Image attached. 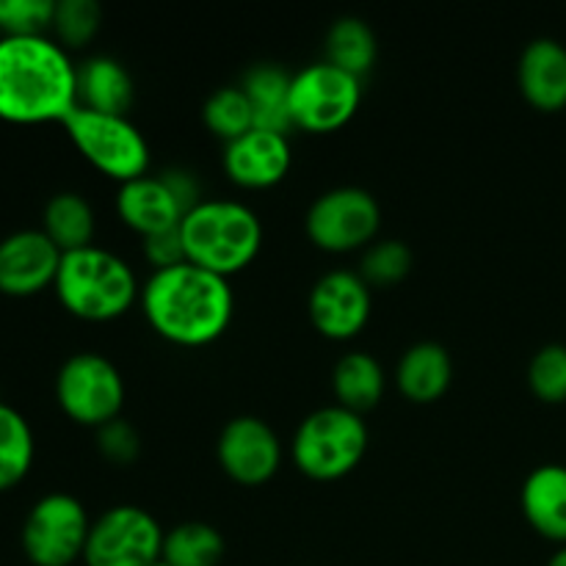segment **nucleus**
Here are the masks:
<instances>
[{
  "mask_svg": "<svg viewBox=\"0 0 566 566\" xmlns=\"http://www.w3.org/2000/svg\"><path fill=\"white\" fill-rule=\"evenodd\" d=\"M77 108V66L48 36H0V119L64 122Z\"/></svg>",
  "mask_w": 566,
  "mask_h": 566,
  "instance_id": "nucleus-1",
  "label": "nucleus"
},
{
  "mask_svg": "<svg viewBox=\"0 0 566 566\" xmlns=\"http://www.w3.org/2000/svg\"><path fill=\"white\" fill-rule=\"evenodd\" d=\"M142 310L164 340L182 348L210 346L235 310L230 280L193 263L153 271L142 287Z\"/></svg>",
  "mask_w": 566,
  "mask_h": 566,
  "instance_id": "nucleus-2",
  "label": "nucleus"
},
{
  "mask_svg": "<svg viewBox=\"0 0 566 566\" xmlns=\"http://www.w3.org/2000/svg\"><path fill=\"white\" fill-rule=\"evenodd\" d=\"M180 235L188 263L230 280L260 254L263 221L235 199H202L182 216Z\"/></svg>",
  "mask_w": 566,
  "mask_h": 566,
  "instance_id": "nucleus-3",
  "label": "nucleus"
},
{
  "mask_svg": "<svg viewBox=\"0 0 566 566\" xmlns=\"http://www.w3.org/2000/svg\"><path fill=\"white\" fill-rule=\"evenodd\" d=\"M53 287L66 313L94 324L125 315L138 296V282L130 265L119 254L94 243L61 258Z\"/></svg>",
  "mask_w": 566,
  "mask_h": 566,
  "instance_id": "nucleus-4",
  "label": "nucleus"
},
{
  "mask_svg": "<svg viewBox=\"0 0 566 566\" xmlns=\"http://www.w3.org/2000/svg\"><path fill=\"white\" fill-rule=\"evenodd\" d=\"M368 451V426L363 415L332 403L310 412L291 442V459L313 481H337L352 473Z\"/></svg>",
  "mask_w": 566,
  "mask_h": 566,
  "instance_id": "nucleus-5",
  "label": "nucleus"
},
{
  "mask_svg": "<svg viewBox=\"0 0 566 566\" xmlns=\"http://www.w3.org/2000/svg\"><path fill=\"white\" fill-rule=\"evenodd\" d=\"M61 125L77 153L97 171L119 180V186L147 175L149 144L127 116L99 114L77 105Z\"/></svg>",
  "mask_w": 566,
  "mask_h": 566,
  "instance_id": "nucleus-6",
  "label": "nucleus"
},
{
  "mask_svg": "<svg viewBox=\"0 0 566 566\" xmlns=\"http://www.w3.org/2000/svg\"><path fill=\"white\" fill-rule=\"evenodd\" d=\"M55 401L70 420L99 429L119 418L125 403V379L103 354L77 352L59 368Z\"/></svg>",
  "mask_w": 566,
  "mask_h": 566,
  "instance_id": "nucleus-7",
  "label": "nucleus"
},
{
  "mask_svg": "<svg viewBox=\"0 0 566 566\" xmlns=\"http://www.w3.org/2000/svg\"><path fill=\"white\" fill-rule=\"evenodd\" d=\"M363 81L329 61L298 70L291 81L287 114L291 125L310 133L340 130L357 114Z\"/></svg>",
  "mask_w": 566,
  "mask_h": 566,
  "instance_id": "nucleus-8",
  "label": "nucleus"
},
{
  "mask_svg": "<svg viewBox=\"0 0 566 566\" xmlns=\"http://www.w3.org/2000/svg\"><path fill=\"white\" fill-rule=\"evenodd\" d=\"M88 531L86 506L66 492H50L28 512L20 545L33 566H72L83 558Z\"/></svg>",
  "mask_w": 566,
  "mask_h": 566,
  "instance_id": "nucleus-9",
  "label": "nucleus"
},
{
  "mask_svg": "<svg viewBox=\"0 0 566 566\" xmlns=\"http://www.w3.org/2000/svg\"><path fill=\"white\" fill-rule=\"evenodd\" d=\"M381 227V208L370 191L359 186H340L324 191L304 216L307 238L332 254L370 247Z\"/></svg>",
  "mask_w": 566,
  "mask_h": 566,
  "instance_id": "nucleus-10",
  "label": "nucleus"
},
{
  "mask_svg": "<svg viewBox=\"0 0 566 566\" xmlns=\"http://www.w3.org/2000/svg\"><path fill=\"white\" fill-rule=\"evenodd\" d=\"M164 534L158 520L142 506H114L88 531L86 566H149L160 558Z\"/></svg>",
  "mask_w": 566,
  "mask_h": 566,
  "instance_id": "nucleus-11",
  "label": "nucleus"
},
{
  "mask_svg": "<svg viewBox=\"0 0 566 566\" xmlns=\"http://www.w3.org/2000/svg\"><path fill=\"white\" fill-rule=\"evenodd\" d=\"M374 293L370 285L348 269L326 271L307 296V315L315 329L329 340H352L370 321Z\"/></svg>",
  "mask_w": 566,
  "mask_h": 566,
  "instance_id": "nucleus-12",
  "label": "nucleus"
},
{
  "mask_svg": "<svg viewBox=\"0 0 566 566\" xmlns=\"http://www.w3.org/2000/svg\"><path fill=\"white\" fill-rule=\"evenodd\" d=\"M221 470L241 486H260L276 475L282 464V442L276 431L254 415H238L221 429L216 442Z\"/></svg>",
  "mask_w": 566,
  "mask_h": 566,
  "instance_id": "nucleus-13",
  "label": "nucleus"
},
{
  "mask_svg": "<svg viewBox=\"0 0 566 566\" xmlns=\"http://www.w3.org/2000/svg\"><path fill=\"white\" fill-rule=\"evenodd\" d=\"M64 254L42 230L11 232L0 241V293L25 298L55 285Z\"/></svg>",
  "mask_w": 566,
  "mask_h": 566,
  "instance_id": "nucleus-14",
  "label": "nucleus"
},
{
  "mask_svg": "<svg viewBox=\"0 0 566 566\" xmlns=\"http://www.w3.org/2000/svg\"><path fill=\"white\" fill-rule=\"evenodd\" d=\"M291 142L285 133L252 127L224 147V171L241 188H271L291 169Z\"/></svg>",
  "mask_w": 566,
  "mask_h": 566,
  "instance_id": "nucleus-15",
  "label": "nucleus"
},
{
  "mask_svg": "<svg viewBox=\"0 0 566 566\" xmlns=\"http://www.w3.org/2000/svg\"><path fill=\"white\" fill-rule=\"evenodd\" d=\"M116 213L133 232L149 238L180 227L186 208L175 197L164 175H144L122 182L116 193Z\"/></svg>",
  "mask_w": 566,
  "mask_h": 566,
  "instance_id": "nucleus-16",
  "label": "nucleus"
},
{
  "mask_svg": "<svg viewBox=\"0 0 566 566\" xmlns=\"http://www.w3.org/2000/svg\"><path fill=\"white\" fill-rule=\"evenodd\" d=\"M523 97L536 111L556 114L566 108V48L558 39L539 36L525 44L517 64Z\"/></svg>",
  "mask_w": 566,
  "mask_h": 566,
  "instance_id": "nucleus-17",
  "label": "nucleus"
},
{
  "mask_svg": "<svg viewBox=\"0 0 566 566\" xmlns=\"http://www.w3.org/2000/svg\"><path fill=\"white\" fill-rule=\"evenodd\" d=\"M520 506L531 528L547 542L566 545V468L542 464L525 479Z\"/></svg>",
  "mask_w": 566,
  "mask_h": 566,
  "instance_id": "nucleus-18",
  "label": "nucleus"
},
{
  "mask_svg": "<svg viewBox=\"0 0 566 566\" xmlns=\"http://www.w3.org/2000/svg\"><path fill=\"white\" fill-rule=\"evenodd\" d=\"M453 379V363L446 346L423 340L401 354L396 368V385L412 403H434L448 392Z\"/></svg>",
  "mask_w": 566,
  "mask_h": 566,
  "instance_id": "nucleus-19",
  "label": "nucleus"
},
{
  "mask_svg": "<svg viewBox=\"0 0 566 566\" xmlns=\"http://www.w3.org/2000/svg\"><path fill=\"white\" fill-rule=\"evenodd\" d=\"M77 105L99 114L127 116L133 105V77L111 55H92L77 64Z\"/></svg>",
  "mask_w": 566,
  "mask_h": 566,
  "instance_id": "nucleus-20",
  "label": "nucleus"
},
{
  "mask_svg": "<svg viewBox=\"0 0 566 566\" xmlns=\"http://www.w3.org/2000/svg\"><path fill=\"white\" fill-rule=\"evenodd\" d=\"M385 368L368 352L343 354L332 370V390L340 407L363 415L374 409L385 396Z\"/></svg>",
  "mask_w": 566,
  "mask_h": 566,
  "instance_id": "nucleus-21",
  "label": "nucleus"
},
{
  "mask_svg": "<svg viewBox=\"0 0 566 566\" xmlns=\"http://www.w3.org/2000/svg\"><path fill=\"white\" fill-rule=\"evenodd\" d=\"M291 81L280 64H258L247 72L241 88L247 92L254 111V127L263 130L285 133L291 125L287 114V97H291Z\"/></svg>",
  "mask_w": 566,
  "mask_h": 566,
  "instance_id": "nucleus-22",
  "label": "nucleus"
},
{
  "mask_svg": "<svg viewBox=\"0 0 566 566\" xmlns=\"http://www.w3.org/2000/svg\"><path fill=\"white\" fill-rule=\"evenodd\" d=\"M42 232L61 254L92 247L94 210L88 199L77 191L53 193L42 210Z\"/></svg>",
  "mask_w": 566,
  "mask_h": 566,
  "instance_id": "nucleus-23",
  "label": "nucleus"
},
{
  "mask_svg": "<svg viewBox=\"0 0 566 566\" xmlns=\"http://www.w3.org/2000/svg\"><path fill=\"white\" fill-rule=\"evenodd\" d=\"M160 558L171 566H219L224 558V536L216 525L188 520L166 531Z\"/></svg>",
  "mask_w": 566,
  "mask_h": 566,
  "instance_id": "nucleus-24",
  "label": "nucleus"
},
{
  "mask_svg": "<svg viewBox=\"0 0 566 566\" xmlns=\"http://www.w3.org/2000/svg\"><path fill=\"white\" fill-rule=\"evenodd\" d=\"M326 61L363 81L376 61V33L359 17H340L326 33Z\"/></svg>",
  "mask_w": 566,
  "mask_h": 566,
  "instance_id": "nucleus-25",
  "label": "nucleus"
},
{
  "mask_svg": "<svg viewBox=\"0 0 566 566\" xmlns=\"http://www.w3.org/2000/svg\"><path fill=\"white\" fill-rule=\"evenodd\" d=\"M33 431L28 420L9 403H0V492L11 490L33 464Z\"/></svg>",
  "mask_w": 566,
  "mask_h": 566,
  "instance_id": "nucleus-26",
  "label": "nucleus"
},
{
  "mask_svg": "<svg viewBox=\"0 0 566 566\" xmlns=\"http://www.w3.org/2000/svg\"><path fill=\"white\" fill-rule=\"evenodd\" d=\"M202 119L213 136L224 138L230 144L235 138H241L243 133L252 130L254 111L241 86H221L205 103Z\"/></svg>",
  "mask_w": 566,
  "mask_h": 566,
  "instance_id": "nucleus-27",
  "label": "nucleus"
},
{
  "mask_svg": "<svg viewBox=\"0 0 566 566\" xmlns=\"http://www.w3.org/2000/svg\"><path fill=\"white\" fill-rule=\"evenodd\" d=\"M412 249L403 241L387 238V241H376L365 249L359 276H363L370 287H390L398 285L401 280H407V274L412 271Z\"/></svg>",
  "mask_w": 566,
  "mask_h": 566,
  "instance_id": "nucleus-28",
  "label": "nucleus"
},
{
  "mask_svg": "<svg viewBox=\"0 0 566 566\" xmlns=\"http://www.w3.org/2000/svg\"><path fill=\"white\" fill-rule=\"evenodd\" d=\"M103 22V9L97 0H59L55 3L53 31L61 48H83L94 39Z\"/></svg>",
  "mask_w": 566,
  "mask_h": 566,
  "instance_id": "nucleus-29",
  "label": "nucleus"
},
{
  "mask_svg": "<svg viewBox=\"0 0 566 566\" xmlns=\"http://www.w3.org/2000/svg\"><path fill=\"white\" fill-rule=\"evenodd\" d=\"M528 387L545 403L566 401V346L547 343L531 357Z\"/></svg>",
  "mask_w": 566,
  "mask_h": 566,
  "instance_id": "nucleus-30",
  "label": "nucleus"
},
{
  "mask_svg": "<svg viewBox=\"0 0 566 566\" xmlns=\"http://www.w3.org/2000/svg\"><path fill=\"white\" fill-rule=\"evenodd\" d=\"M55 0H0L3 36H44L53 28Z\"/></svg>",
  "mask_w": 566,
  "mask_h": 566,
  "instance_id": "nucleus-31",
  "label": "nucleus"
},
{
  "mask_svg": "<svg viewBox=\"0 0 566 566\" xmlns=\"http://www.w3.org/2000/svg\"><path fill=\"white\" fill-rule=\"evenodd\" d=\"M97 446H99V453H103L108 462L130 464V462H136L142 440H138V431L133 429L127 420L116 418V420H111V423L99 426Z\"/></svg>",
  "mask_w": 566,
  "mask_h": 566,
  "instance_id": "nucleus-32",
  "label": "nucleus"
},
{
  "mask_svg": "<svg viewBox=\"0 0 566 566\" xmlns=\"http://www.w3.org/2000/svg\"><path fill=\"white\" fill-rule=\"evenodd\" d=\"M144 258H147L149 263H153L155 271L171 269V265H180V263H188L186 247H182L180 227H175V230L158 232V235L144 238Z\"/></svg>",
  "mask_w": 566,
  "mask_h": 566,
  "instance_id": "nucleus-33",
  "label": "nucleus"
},
{
  "mask_svg": "<svg viewBox=\"0 0 566 566\" xmlns=\"http://www.w3.org/2000/svg\"><path fill=\"white\" fill-rule=\"evenodd\" d=\"M547 566H566V545H562L556 553H553Z\"/></svg>",
  "mask_w": 566,
  "mask_h": 566,
  "instance_id": "nucleus-34",
  "label": "nucleus"
},
{
  "mask_svg": "<svg viewBox=\"0 0 566 566\" xmlns=\"http://www.w3.org/2000/svg\"><path fill=\"white\" fill-rule=\"evenodd\" d=\"M149 566H171V564H169V562H164V558H158V562L149 564Z\"/></svg>",
  "mask_w": 566,
  "mask_h": 566,
  "instance_id": "nucleus-35",
  "label": "nucleus"
}]
</instances>
